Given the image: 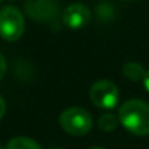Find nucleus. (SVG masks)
Listing matches in <instances>:
<instances>
[{"label": "nucleus", "mask_w": 149, "mask_h": 149, "mask_svg": "<svg viewBox=\"0 0 149 149\" xmlns=\"http://www.w3.org/2000/svg\"><path fill=\"white\" fill-rule=\"evenodd\" d=\"M120 125L136 136L149 135V104L138 99L127 100L119 109Z\"/></svg>", "instance_id": "1"}, {"label": "nucleus", "mask_w": 149, "mask_h": 149, "mask_svg": "<svg viewBox=\"0 0 149 149\" xmlns=\"http://www.w3.org/2000/svg\"><path fill=\"white\" fill-rule=\"evenodd\" d=\"M61 127L72 136H84L93 127L91 114L81 107H70L59 116Z\"/></svg>", "instance_id": "2"}, {"label": "nucleus", "mask_w": 149, "mask_h": 149, "mask_svg": "<svg viewBox=\"0 0 149 149\" xmlns=\"http://www.w3.org/2000/svg\"><path fill=\"white\" fill-rule=\"evenodd\" d=\"M25 32V19L22 12L15 6L0 9V36L7 42H15Z\"/></svg>", "instance_id": "3"}, {"label": "nucleus", "mask_w": 149, "mask_h": 149, "mask_svg": "<svg viewBox=\"0 0 149 149\" xmlns=\"http://www.w3.org/2000/svg\"><path fill=\"white\" fill-rule=\"evenodd\" d=\"M90 100L99 109L110 110L117 106L119 101V90L109 80H100L93 84L90 90Z\"/></svg>", "instance_id": "4"}, {"label": "nucleus", "mask_w": 149, "mask_h": 149, "mask_svg": "<svg viewBox=\"0 0 149 149\" xmlns=\"http://www.w3.org/2000/svg\"><path fill=\"white\" fill-rule=\"evenodd\" d=\"M25 10L28 16L36 22H49L58 15V6L54 0H28Z\"/></svg>", "instance_id": "5"}, {"label": "nucleus", "mask_w": 149, "mask_h": 149, "mask_svg": "<svg viewBox=\"0 0 149 149\" xmlns=\"http://www.w3.org/2000/svg\"><path fill=\"white\" fill-rule=\"evenodd\" d=\"M91 19L90 9L83 3H72L62 12V22L70 29H81Z\"/></svg>", "instance_id": "6"}, {"label": "nucleus", "mask_w": 149, "mask_h": 149, "mask_svg": "<svg viewBox=\"0 0 149 149\" xmlns=\"http://www.w3.org/2000/svg\"><path fill=\"white\" fill-rule=\"evenodd\" d=\"M122 71H123V75L127 80H132V81H143L145 74H146L143 67L138 62H126L123 65Z\"/></svg>", "instance_id": "7"}, {"label": "nucleus", "mask_w": 149, "mask_h": 149, "mask_svg": "<svg viewBox=\"0 0 149 149\" xmlns=\"http://www.w3.org/2000/svg\"><path fill=\"white\" fill-rule=\"evenodd\" d=\"M6 149H42L39 143H36L33 139L26 136H17L7 142Z\"/></svg>", "instance_id": "8"}, {"label": "nucleus", "mask_w": 149, "mask_h": 149, "mask_svg": "<svg viewBox=\"0 0 149 149\" xmlns=\"http://www.w3.org/2000/svg\"><path fill=\"white\" fill-rule=\"evenodd\" d=\"M119 123H120L119 122V116H116L113 113H104V114H101L99 117V122H97L100 129L101 130H106V132L114 130Z\"/></svg>", "instance_id": "9"}, {"label": "nucleus", "mask_w": 149, "mask_h": 149, "mask_svg": "<svg viewBox=\"0 0 149 149\" xmlns=\"http://www.w3.org/2000/svg\"><path fill=\"white\" fill-rule=\"evenodd\" d=\"M6 68H7V65H6V59H4V56L0 54V80L4 77V74H6Z\"/></svg>", "instance_id": "10"}, {"label": "nucleus", "mask_w": 149, "mask_h": 149, "mask_svg": "<svg viewBox=\"0 0 149 149\" xmlns=\"http://www.w3.org/2000/svg\"><path fill=\"white\" fill-rule=\"evenodd\" d=\"M4 113H6V103H4L3 97L0 96V120H1V117L4 116Z\"/></svg>", "instance_id": "11"}, {"label": "nucleus", "mask_w": 149, "mask_h": 149, "mask_svg": "<svg viewBox=\"0 0 149 149\" xmlns=\"http://www.w3.org/2000/svg\"><path fill=\"white\" fill-rule=\"evenodd\" d=\"M143 86H145V88L148 90V93H149V70L146 71V74H145V78H143Z\"/></svg>", "instance_id": "12"}, {"label": "nucleus", "mask_w": 149, "mask_h": 149, "mask_svg": "<svg viewBox=\"0 0 149 149\" xmlns=\"http://www.w3.org/2000/svg\"><path fill=\"white\" fill-rule=\"evenodd\" d=\"M90 149H104V148H100V146H96V148H90Z\"/></svg>", "instance_id": "13"}, {"label": "nucleus", "mask_w": 149, "mask_h": 149, "mask_svg": "<svg viewBox=\"0 0 149 149\" xmlns=\"http://www.w3.org/2000/svg\"><path fill=\"white\" fill-rule=\"evenodd\" d=\"M49 149H61V148H56V146H52V148H49Z\"/></svg>", "instance_id": "14"}, {"label": "nucleus", "mask_w": 149, "mask_h": 149, "mask_svg": "<svg viewBox=\"0 0 149 149\" xmlns=\"http://www.w3.org/2000/svg\"><path fill=\"white\" fill-rule=\"evenodd\" d=\"M0 149H6V148H3V146H1V145H0Z\"/></svg>", "instance_id": "15"}, {"label": "nucleus", "mask_w": 149, "mask_h": 149, "mask_svg": "<svg viewBox=\"0 0 149 149\" xmlns=\"http://www.w3.org/2000/svg\"><path fill=\"white\" fill-rule=\"evenodd\" d=\"M0 1H1V0H0Z\"/></svg>", "instance_id": "16"}]
</instances>
